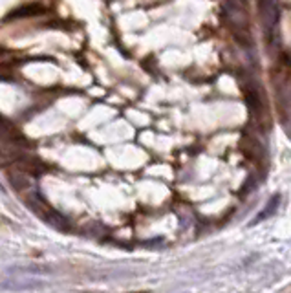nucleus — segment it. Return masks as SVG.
Returning a JSON list of instances; mask_svg holds the SVG:
<instances>
[{
  "label": "nucleus",
  "mask_w": 291,
  "mask_h": 293,
  "mask_svg": "<svg viewBox=\"0 0 291 293\" xmlns=\"http://www.w3.org/2000/svg\"><path fill=\"white\" fill-rule=\"evenodd\" d=\"M222 13L224 19L233 30L238 44L244 48H253V33L249 30V17H247L244 0H224L222 2Z\"/></svg>",
  "instance_id": "obj_1"
},
{
  "label": "nucleus",
  "mask_w": 291,
  "mask_h": 293,
  "mask_svg": "<svg viewBox=\"0 0 291 293\" xmlns=\"http://www.w3.org/2000/svg\"><path fill=\"white\" fill-rule=\"evenodd\" d=\"M244 88V94H246V103L247 108H249V116H251L253 123L255 125H260L262 128L264 126H269V119H267V105L264 101V96H262V90L258 83L251 81V83H244L242 85Z\"/></svg>",
  "instance_id": "obj_2"
},
{
  "label": "nucleus",
  "mask_w": 291,
  "mask_h": 293,
  "mask_svg": "<svg viewBox=\"0 0 291 293\" xmlns=\"http://www.w3.org/2000/svg\"><path fill=\"white\" fill-rule=\"evenodd\" d=\"M258 10H260V19L264 24V31L271 35L275 31L278 19H280V4L278 0H258Z\"/></svg>",
  "instance_id": "obj_3"
},
{
  "label": "nucleus",
  "mask_w": 291,
  "mask_h": 293,
  "mask_svg": "<svg viewBox=\"0 0 291 293\" xmlns=\"http://www.w3.org/2000/svg\"><path fill=\"white\" fill-rule=\"evenodd\" d=\"M20 141H24V136L8 117L0 116V145H22Z\"/></svg>",
  "instance_id": "obj_4"
},
{
  "label": "nucleus",
  "mask_w": 291,
  "mask_h": 293,
  "mask_svg": "<svg viewBox=\"0 0 291 293\" xmlns=\"http://www.w3.org/2000/svg\"><path fill=\"white\" fill-rule=\"evenodd\" d=\"M242 151L246 154L249 160L258 165V163L264 162V158H266V149L262 145L255 136H244L242 137Z\"/></svg>",
  "instance_id": "obj_5"
},
{
  "label": "nucleus",
  "mask_w": 291,
  "mask_h": 293,
  "mask_svg": "<svg viewBox=\"0 0 291 293\" xmlns=\"http://www.w3.org/2000/svg\"><path fill=\"white\" fill-rule=\"evenodd\" d=\"M6 169H8V180H10L11 187L15 189V191L22 192V191L31 189L30 174H26V172L19 171L17 167H6Z\"/></svg>",
  "instance_id": "obj_6"
},
{
  "label": "nucleus",
  "mask_w": 291,
  "mask_h": 293,
  "mask_svg": "<svg viewBox=\"0 0 291 293\" xmlns=\"http://www.w3.org/2000/svg\"><path fill=\"white\" fill-rule=\"evenodd\" d=\"M44 11V8L39 4H31V6H24V8H19V10H13V13L8 15V19H24V17H35L40 15Z\"/></svg>",
  "instance_id": "obj_7"
}]
</instances>
